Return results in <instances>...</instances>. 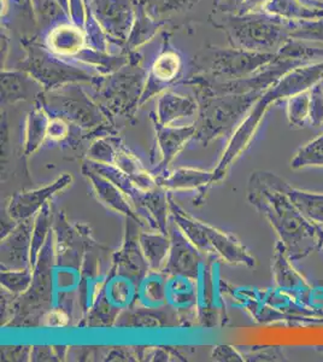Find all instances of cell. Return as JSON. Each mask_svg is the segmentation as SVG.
<instances>
[{
    "label": "cell",
    "instance_id": "f6af8a7d",
    "mask_svg": "<svg viewBox=\"0 0 323 362\" xmlns=\"http://www.w3.org/2000/svg\"><path fill=\"white\" fill-rule=\"evenodd\" d=\"M213 358L216 361H245L244 355L240 354L237 349H234L233 346H217L213 349Z\"/></svg>",
    "mask_w": 323,
    "mask_h": 362
},
{
    "label": "cell",
    "instance_id": "836d02e7",
    "mask_svg": "<svg viewBox=\"0 0 323 362\" xmlns=\"http://www.w3.org/2000/svg\"><path fill=\"white\" fill-rule=\"evenodd\" d=\"M283 189L305 218L317 225H323V194L295 189L283 180Z\"/></svg>",
    "mask_w": 323,
    "mask_h": 362
},
{
    "label": "cell",
    "instance_id": "ac0fdd59",
    "mask_svg": "<svg viewBox=\"0 0 323 362\" xmlns=\"http://www.w3.org/2000/svg\"><path fill=\"white\" fill-rule=\"evenodd\" d=\"M34 218L17 223L1 238V269H32L30 247Z\"/></svg>",
    "mask_w": 323,
    "mask_h": 362
},
{
    "label": "cell",
    "instance_id": "681fc988",
    "mask_svg": "<svg viewBox=\"0 0 323 362\" xmlns=\"http://www.w3.org/2000/svg\"><path fill=\"white\" fill-rule=\"evenodd\" d=\"M315 1H323V0H315Z\"/></svg>",
    "mask_w": 323,
    "mask_h": 362
},
{
    "label": "cell",
    "instance_id": "3957f363",
    "mask_svg": "<svg viewBox=\"0 0 323 362\" xmlns=\"http://www.w3.org/2000/svg\"><path fill=\"white\" fill-rule=\"evenodd\" d=\"M210 21L223 30L235 49L257 54H278L290 39V22L266 13H215Z\"/></svg>",
    "mask_w": 323,
    "mask_h": 362
},
{
    "label": "cell",
    "instance_id": "c3c4849f",
    "mask_svg": "<svg viewBox=\"0 0 323 362\" xmlns=\"http://www.w3.org/2000/svg\"><path fill=\"white\" fill-rule=\"evenodd\" d=\"M317 230H319V243H321V247H323V227L321 225H317Z\"/></svg>",
    "mask_w": 323,
    "mask_h": 362
},
{
    "label": "cell",
    "instance_id": "8d00e7d4",
    "mask_svg": "<svg viewBox=\"0 0 323 362\" xmlns=\"http://www.w3.org/2000/svg\"><path fill=\"white\" fill-rule=\"evenodd\" d=\"M305 167H323V133L299 148L293 160H290L292 169Z\"/></svg>",
    "mask_w": 323,
    "mask_h": 362
},
{
    "label": "cell",
    "instance_id": "7dc6e473",
    "mask_svg": "<svg viewBox=\"0 0 323 362\" xmlns=\"http://www.w3.org/2000/svg\"><path fill=\"white\" fill-rule=\"evenodd\" d=\"M30 351H32V346H13V351L10 353V350L4 349L1 350V355L6 358V356H13L11 360H28L30 358Z\"/></svg>",
    "mask_w": 323,
    "mask_h": 362
},
{
    "label": "cell",
    "instance_id": "f1b7e54d",
    "mask_svg": "<svg viewBox=\"0 0 323 362\" xmlns=\"http://www.w3.org/2000/svg\"><path fill=\"white\" fill-rule=\"evenodd\" d=\"M139 243L150 271H162L172 245L169 233H162L157 230H140Z\"/></svg>",
    "mask_w": 323,
    "mask_h": 362
},
{
    "label": "cell",
    "instance_id": "e575fe53",
    "mask_svg": "<svg viewBox=\"0 0 323 362\" xmlns=\"http://www.w3.org/2000/svg\"><path fill=\"white\" fill-rule=\"evenodd\" d=\"M51 213H52V209H51L49 203H47L34 218L32 247H30V266H32V269L37 264L39 254H40L42 247L47 242L51 230H54V220H52Z\"/></svg>",
    "mask_w": 323,
    "mask_h": 362
},
{
    "label": "cell",
    "instance_id": "4316f807",
    "mask_svg": "<svg viewBox=\"0 0 323 362\" xmlns=\"http://www.w3.org/2000/svg\"><path fill=\"white\" fill-rule=\"evenodd\" d=\"M263 13L287 22L310 21L323 17L322 8L307 4L304 0H266Z\"/></svg>",
    "mask_w": 323,
    "mask_h": 362
},
{
    "label": "cell",
    "instance_id": "7c38bea8",
    "mask_svg": "<svg viewBox=\"0 0 323 362\" xmlns=\"http://www.w3.org/2000/svg\"><path fill=\"white\" fill-rule=\"evenodd\" d=\"M92 8L109 40L124 47L136 17L135 0H92Z\"/></svg>",
    "mask_w": 323,
    "mask_h": 362
},
{
    "label": "cell",
    "instance_id": "6da1fadb",
    "mask_svg": "<svg viewBox=\"0 0 323 362\" xmlns=\"http://www.w3.org/2000/svg\"><path fill=\"white\" fill-rule=\"evenodd\" d=\"M247 201L269 221L290 261L305 259L319 243L317 223L304 216L283 189V179L266 170L251 174Z\"/></svg>",
    "mask_w": 323,
    "mask_h": 362
},
{
    "label": "cell",
    "instance_id": "7a4b0ae2",
    "mask_svg": "<svg viewBox=\"0 0 323 362\" xmlns=\"http://www.w3.org/2000/svg\"><path fill=\"white\" fill-rule=\"evenodd\" d=\"M322 80L323 63H316L290 70L274 86L269 87L254 104L240 126L230 136L221 160L216 168L213 169V181L217 182L222 180L234 160L247 148L270 105L278 100L290 98L299 92L309 90Z\"/></svg>",
    "mask_w": 323,
    "mask_h": 362
},
{
    "label": "cell",
    "instance_id": "277c9868",
    "mask_svg": "<svg viewBox=\"0 0 323 362\" xmlns=\"http://www.w3.org/2000/svg\"><path fill=\"white\" fill-rule=\"evenodd\" d=\"M49 116L66 121L81 136H107L114 133V122L90 97L81 83H69L56 90H45L39 99Z\"/></svg>",
    "mask_w": 323,
    "mask_h": 362
},
{
    "label": "cell",
    "instance_id": "bcb514c9",
    "mask_svg": "<svg viewBox=\"0 0 323 362\" xmlns=\"http://www.w3.org/2000/svg\"><path fill=\"white\" fill-rule=\"evenodd\" d=\"M32 361H59L54 346H32Z\"/></svg>",
    "mask_w": 323,
    "mask_h": 362
},
{
    "label": "cell",
    "instance_id": "d590c367",
    "mask_svg": "<svg viewBox=\"0 0 323 362\" xmlns=\"http://www.w3.org/2000/svg\"><path fill=\"white\" fill-rule=\"evenodd\" d=\"M287 119L290 127L304 128L310 124V88L287 98Z\"/></svg>",
    "mask_w": 323,
    "mask_h": 362
},
{
    "label": "cell",
    "instance_id": "1f68e13d",
    "mask_svg": "<svg viewBox=\"0 0 323 362\" xmlns=\"http://www.w3.org/2000/svg\"><path fill=\"white\" fill-rule=\"evenodd\" d=\"M276 56L278 59L292 61L300 66L323 63V44L290 37Z\"/></svg>",
    "mask_w": 323,
    "mask_h": 362
},
{
    "label": "cell",
    "instance_id": "f35d334b",
    "mask_svg": "<svg viewBox=\"0 0 323 362\" xmlns=\"http://www.w3.org/2000/svg\"><path fill=\"white\" fill-rule=\"evenodd\" d=\"M33 269H1V288L13 295L20 296L32 284Z\"/></svg>",
    "mask_w": 323,
    "mask_h": 362
},
{
    "label": "cell",
    "instance_id": "7402d4cb",
    "mask_svg": "<svg viewBox=\"0 0 323 362\" xmlns=\"http://www.w3.org/2000/svg\"><path fill=\"white\" fill-rule=\"evenodd\" d=\"M198 109L199 105L196 98L167 90L158 95L151 119L163 126H172L180 119L196 116Z\"/></svg>",
    "mask_w": 323,
    "mask_h": 362
},
{
    "label": "cell",
    "instance_id": "8992f818",
    "mask_svg": "<svg viewBox=\"0 0 323 362\" xmlns=\"http://www.w3.org/2000/svg\"><path fill=\"white\" fill-rule=\"evenodd\" d=\"M264 92L242 95H209L194 92L199 105L194 121L196 129L194 139L208 145L217 138L232 136Z\"/></svg>",
    "mask_w": 323,
    "mask_h": 362
},
{
    "label": "cell",
    "instance_id": "484cf974",
    "mask_svg": "<svg viewBox=\"0 0 323 362\" xmlns=\"http://www.w3.org/2000/svg\"><path fill=\"white\" fill-rule=\"evenodd\" d=\"M110 165L119 168L133 180L135 185L143 191H152L160 187L157 184V177L152 174V172H148V169L143 167V163L138 160V157L135 156L134 153L124 145L123 140L116 150Z\"/></svg>",
    "mask_w": 323,
    "mask_h": 362
},
{
    "label": "cell",
    "instance_id": "4dcf8cb0",
    "mask_svg": "<svg viewBox=\"0 0 323 362\" xmlns=\"http://www.w3.org/2000/svg\"><path fill=\"white\" fill-rule=\"evenodd\" d=\"M85 37L80 29L73 25H61L54 28L47 37V47L59 57H76L85 49Z\"/></svg>",
    "mask_w": 323,
    "mask_h": 362
},
{
    "label": "cell",
    "instance_id": "8fae6325",
    "mask_svg": "<svg viewBox=\"0 0 323 362\" xmlns=\"http://www.w3.org/2000/svg\"><path fill=\"white\" fill-rule=\"evenodd\" d=\"M112 264V252L99 245L95 240L87 249L81 267V280L78 286V308L85 320L95 305L102 285L107 281Z\"/></svg>",
    "mask_w": 323,
    "mask_h": 362
},
{
    "label": "cell",
    "instance_id": "d6986e66",
    "mask_svg": "<svg viewBox=\"0 0 323 362\" xmlns=\"http://www.w3.org/2000/svg\"><path fill=\"white\" fill-rule=\"evenodd\" d=\"M81 172L83 177H87V180L90 181L95 196L104 206H107V208H110L127 218L134 220L135 223H139L143 228H146L136 214L129 198L123 194L122 189H119V186L114 185V182L109 180L107 177L95 172V169L90 168L86 162L82 165Z\"/></svg>",
    "mask_w": 323,
    "mask_h": 362
},
{
    "label": "cell",
    "instance_id": "d4e9b609",
    "mask_svg": "<svg viewBox=\"0 0 323 362\" xmlns=\"http://www.w3.org/2000/svg\"><path fill=\"white\" fill-rule=\"evenodd\" d=\"M203 227L213 247V252L220 259L234 266H245L249 268L256 266L254 256L249 254L239 239L216 227L210 226L208 223H203Z\"/></svg>",
    "mask_w": 323,
    "mask_h": 362
},
{
    "label": "cell",
    "instance_id": "83f0119b",
    "mask_svg": "<svg viewBox=\"0 0 323 362\" xmlns=\"http://www.w3.org/2000/svg\"><path fill=\"white\" fill-rule=\"evenodd\" d=\"M51 116L46 112L45 107L37 100L34 107L29 112L25 119V141H23V153L25 156L33 155L47 139L49 124Z\"/></svg>",
    "mask_w": 323,
    "mask_h": 362
},
{
    "label": "cell",
    "instance_id": "4fadbf2b",
    "mask_svg": "<svg viewBox=\"0 0 323 362\" xmlns=\"http://www.w3.org/2000/svg\"><path fill=\"white\" fill-rule=\"evenodd\" d=\"M71 184H73V177L70 174L64 173L49 185L40 189L16 192L8 201L6 215L15 223L34 218L44 206L47 204L51 198L68 189Z\"/></svg>",
    "mask_w": 323,
    "mask_h": 362
},
{
    "label": "cell",
    "instance_id": "f546056e",
    "mask_svg": "<svg viewBox=\"0 0 323 362\" xmlns=\"http://www.w3.org/2000/svg\"><path fill=\"white\" fill-rule=\"evenodd\" d=\"M167 276L162 271H148L140 280L135 305L148 309H160L167 305L165 300Z\"/></svg>",
    "mask_w": 323,
    "mask_h": 362
},
{
    "label": "cell",
    "instance_id": "cb8c5ba5",
    "mask_svg": "<svg viewBox=\"0 0 323 362\" xmlns=\"http://www.w3.org/2000/svg\"><path fill=\"white\" fill-rule=\"evenodd\" d=\"M157 184L167 192L172 191H189L196 189L199 191V197L196 202H199L204 197L210 186L215 184L213 181V170H203L196 168H177L172 172L157 175Z\"/></svg>",
    "mask_w": 323,
    "mask_h": 362
},
{
    "label": "cell",
    "instance_id": "e0dca14e",
    "mask_svg": "<svg viewBox=\"0 0 323 362\" xmlns=\"http://www.w3.org/2000/svg\"><path fill=\"white\" fill-rule=\"evenodd\" d=\"M182 58L174 49H164L160 56L155 58L151 70L148 71V81L143 90L141 105L146 100L168 90L170 86H176L182 80Z\"/></svg>",
    "mask_w": 323,
    "mask_h": 362
},
{
    "label": "cell",
    "instance_id": "b9f144b4",
    "mask_svg": "<svg viewBox=\"0 0 323 362\" xmlns=\"http://www.w3.org/2000/svg\"><path fill=\"white\" fill-rule=\"evenodd\" d=\"M244 358L245 361H285L286 360L281 346L254 348L249 353L244 355Z\"/></svg>",
    "mask_w": 323,
    "mask_h": 362
},
{
    "label": "cell",
    "instance_id": "d6a6232c",
    "mask_svg": "<svg viewBox=\"0 0 323 362\" xmlns=\"http://www.w3.org/2000/svg\"><path fill=\"white\" fill-rule=\"evenodd\" d=\"M136 4V17L131 34L128 37L127 44L124 46L126 52H131L140 45L148 42L160 28L162 23L155 21V18L146 11L140 0H135Z\"/></svg>",
    "mask_w": 323,
    "mask_h": 362
},
{
    "label": "cell",
    "instance_id": "9c48e42d",
    "mask_svg": "<svg viewBox=\"0 0 323 362\" xmlns=\"http://www.w3.org/2000/svg\"><path fill=\"white\" fill-rule=\"evenodd\" d=\"M22 46L25 57L18 64V69L25 70L42 85L45 90H56L69 83H92L98 73L66 62L49 47L35 39H23Z\"/></svg>",
    "mask_w": 323,
    "mask_h": 362
},
{
    "label": "cell",
    "instance_id": "44dd1931",
    "mask_svg": "<svg viewBox=\"0 0 323 362\" xmlns=\"http://www.w3.org/2000/svg\"><path fill=\"white\" fill-rule=\"evenodd\" d=\"M44 93L45 88L28 71L18 68L13 70L4 68L1 71V104L8 105L18 102L34 104Z\"/></svg>",
    "mask_w": 323,
    "mask_h": 362
},
{
    "label": "cell",
    "instance_id": "5bb4252c",
    "mask_svg": "<svg viewBox=\"0 0 323 362\" xmlns=\"http://www.w3.org/2000/svg\"><path fill=\"white\" fill-rule=\"evenodd\" d=\"M169 237L172 245L162 272L165 276L182 274L196 279L209 255L198 250L172 221L169 226Z\"/></svg>",
    "mask_w": 323,
    "mask_h": 362
},
{
    "label": "cell",
    "instance_id": "7bdbcfd3",
    "mask_svg": "<svg viewBox=\"0 0 323 362\" xmlns=\"http://www.w3.org/2000/svg\"><path fill=\"white\" fill-rule=\"evenodd\" d=\"M70 136H71V126L61 117L51 116L47 138L52 141L61 143L64 140L69 139Z\"/></svg>",
    "mask_w": 323,
    "mask_h": 362
},
{
    "label": "cell",
    "instance_id": "ba28073f",
    "mask_svg": "<svg viewBox=\"0 0 323 362\" xmlns=\"http://www.w3.org/2000/svg\"><path fill=\"white\" fill-rule=\"evenodd\" d=\"M278 59L276 54H257L235 47L206 46L194 56L189 76L210 81H232L247 78Z\"/></svg>",
    "mask_w": 323,
    "mask_h": 362
},
{
    "label": "cell",
    "instance_id": "60d3db41",
    "mask_svg": "<svg viewBox=\"0 0 323 362\" xmlns=\"http://www.w3.org/2000/svg\"><path fill=\"white\" fill-rule=\"evenodd\" d=\"M310 124L314 127L323 126V83H316L310 88Z\"/></svg>",
    "mask_w": 323,
    "mask_h": 362
},
{
    "label": "cell",
    "instance_id": "5b68a950",
    "mask_svg": "<svg viewBox=\"0 0 323 362\" xmlns=\"http://www.w3.org/2000/svg\"><path fill=\"white\" fill-rule=\"evenodd\" d=\"M148 71L140 64L138 54L131 52V61L107 75H99L92 83L93 98L114 122L116 117L129 119L141 105Z\"/></svg>",
    "mask_w": 323,
    "mask_h": 362
},
{
    "label": "cell",
    "instance_id": "ffe728a7",
    "mask_svg": "<svg viewBox=\"0 0 323 362\" xmlns=\"http://www.w3.org/2000/svg\"><path fill=\"white\" fill-rule=\"evenodd\" d=\"M165 300L179 320H191L198 317V284L192 276H167Z\"/></svg>",
    "mask_w": 323,
    "mask_h": 362
},
{
    "label": "cell",
    "instance_id": "ee69618b",
    "mask_svg": "<svg viewBox=\"0 0 323 362\" xmlns=\"http://www.w3.org/2000/svg\"><path fill=\"white\" fill-rule=\"evenodd\" d=\"M71 317L69 314L61 310V309L54 308L49 313L46 314V317L42 320V325L45 327H66L71 324Z\"/></svg>",
    "mask_w": 323,
    "mask_h": 362
},
{
    "label": "cell",
    "instance_id": "52a82bcc",
    "mask_svg": "<svg viewBox=\"0 0 323 362\" xmlns=\"http://www.w3.org/2000/svg\"><path fill=\"white\" fill-rule=\"evenodd\" d=\"M54 264L56 249L52 230L34 266L30 288L15 298L13 317L6 326L37 327L42 325L46 314L54 309Z\"/></svg>",
    "mask_w": 323,
    "mask_h": 362
},
{
    "label": "cell",
    "instance_id": "9a60e30c",
    "mask_svg": "<svg viewBox=\"0 0 323 362\" xmlns=\"http://www.w3.org/2000/svg\"><path fill=\"white\" fill-rule=\"evenodd\" d=\"M152 119L155 133V153L160 155V160L157 162L152 174L157 177L165 173L181 150L186 146L189 140L196 136V124L194 122L186 126H163L155 119Z\"/></svg>",
    "mask_w": 323,
    "mask_h": 362
},
{
    "label": "cell",
    "instance_id": "ab89813d",
    "mask_svg": "<svg viewBox=\"0 0 323 362\" xmlns=\"http://www.w3.org/2000/svg\"><path fill=\"white\" fill-rule=\"evenodd\" d=\"M290 37L323 44V17L310 21L290 22Z\"/></svg>",
    "mask_w": 323,
    "mask_h": 362
},
{
    "label": "cell",
    "instance_id": "74e56055",
    "mask_svg": "<svg viewBox=\"0 0 323 362\" xmlns=\"http://www.w3.org/2000/svg\"><path fill=\"white\" fill-rule=\"evenodd\" d=\"M153 18L184 13L196 6L199 0H140Z\"/></svg>",
    "mask_w": 323,
    "mask_h": 362
},
{
    "label": "cell",
    "instance_id": "2e32d148",
    "mask_svg": "<svg viewBox=\"0 0 323 362\" xmlns=\"http://www.w3.org/2000/svg\"><path fill=\"white\" fill-rule=\"evenodd\" d=\"M127 220L122 247L112 252L111 268L114 271L131 276L140 283V280L148 274L150 267L140 247L139 228L141 226L139 223H135L134 220L131 218Z\"/></svg>",
    "mask_w": 323,
    "mask_h": 362
},
{
    "label": "cell",
    "instance_id": "603a6c76",
    "mask_svg": "<svg viewBox=\"0 0 323 362\" xmlns=\"http://www.w3.org/2000/svg\"><path fill=\"white\" fill-rule=\"evenodd\" d=\"M273 274L278 290L290 293L295 300H303L304 302L309 300L311 288L290 264V259L280 240L275 245Z\"/></svg>",
    "mask_w": 323,
    "mask_h": 362
},
{
    "label": "cell",
    "instance_id": "30bf717a",
    "mask_svg": "<svg viewBox=\"0 0 323 362\" xmlns=\"http://www.w3.org/2000/svg\"><path fill=\"white\" fill-rule=\"evenodd\" d=\"M138 286L139 281L111 268L95 305L87 314L86 325L90 327L114 326L123 312L134 307Z\"/></svg>",
    "mask_w": 323,
    "mask_h": 362
}]
</instances>
